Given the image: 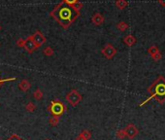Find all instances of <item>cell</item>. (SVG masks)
<instances>
[{"instance_id": "6da1fadb", "label": "cell", "mask_w": 165, "mask_h": 140, "mask_svg": "<svg viewBox=\"0 0 165 140\" xmlns=\"http://www.w3.org/2000/svg\"><path fill=\"white\" fill-rule=\"evenodd\" d=\"M66 109L67 108L64 103L59 101L58 99L53 100L51 102V104L48 106V111H50L53 116H58V117H60L63 113L66 112Z\"/></svg>"}, {"instance_id": "7a4b0ae2", "label": "cell", "mask_w": 165, "mask_h": 140, "mask_svg": "<svg viewBox=\"0 0 165 140\" xmlns=\"http://www.w3.org/2000/svg\"><path fill=\"white\" fill-rule=\"evenodd\" d=\"M66 100L68 101V103L71 105V106H73V107H75V106H77L79 103H80L82 100H83V96H82V94L78 92L77 90H75V89H73V90H71L70 92L66 94Z\"/></svg>"}, {"instance_id": "3957f363", "label": "cell", "mask_w": 165, "mask_h": 140, "mask_svg": "<svg viewBox=\"0 0 165 140\" xmlns=\"http://www.w3.org/2000/svg\"><path fill=\"white\" fill-rule=\"evenodd\" d=\"M101 53L106 58L112 59L116 56V54H117V50H116V48L112 44H106L101 50Z\"/></svg>"}, {"instance_id": "277c9868", "label": "cell", "mask_w": 165, "mask_h": 140, "mask_svg": "<svg viewBox=\"0 0 165 140\" xmlns=\"http://www.w3.org/2000/svg\"><path fill=\"white\" fill-rule=\"evenodd\" d=\"M124 130L125 131L126 137L129 138V139L135 138L138 135V133H139V130H138V129L136 127V126L133 125V124H128Z\"/></svg>"}, {"instance_id": "5b68a950", "label": "cell", "mask_w": 165, "mask_h": 140, "mask_svg": "<svg viewBox=\"0 0 165 140\" xmlns=\"http://www.w3.org/2000/svg\"><path fill=\"white\" fill-rule=\"evenodd\" d=\"M23 48L27 51V53L31 54L34 51H36L38 49V47L36 46L34 40L32 39V36H29L26 39H24V46Z\"/></svg>"}, {"instance_id": "8992f818", "label": "cell", "mask_w": 165, "mask_h": 140, "mask_svg": "<svg viewBox=\"0 0 165 140\" xmlns=\"http://www.w3.org/2000/svg\"><path fill=\"white\" fill-rule=\"evenodd\" d=\"M32 39L34 40L36 46H37L38 48L41 47V46L46 42V37H45V36L43 35L40 31H36V32L32 35Z\"/></svg>"}, {"instance_id": "52a82bcc", "label": "cell", "mask_w": 165, "mask_h": 140, "mask_svg": "<svg viewBox=\"0 0 165 140\" xmlns=\"http://www.w3.org/2000/svg\"><path fill=\"white\" fill-rule=\"evenodd\" d=\"M71 16H72V11L69 8H67V7L62 8L59 12V17H60V19H61L62 21L71 22Z\"/></svg>"}, {"instance_id": "ba28073f", "label": "cell", "mask_w": 165, "mask_h": 140, "mask_svg": "<svg viewBox=\"0 0 165 140\" xmlns=\"http://www.w3.org/2000/svg\"><path fill=\"white\" fill-rule=\"evenodd\" d=\"M30 87H31V84L29 83L28 80H26V79H22V80L19 83V89L22 90V92H27V90L30 89Z\"/></svg>"}, {"instance_id": "9c48e42d", "label": "cell", "mask_w": 165, "mask_h": 140, "mask_svg": "<svg viewBox=\"0 0 165 140\" xmlns=\"http://www.w3.org/2000/svg\"><path fill=\"white\" fill-rule=\"evenodd\" d=\"M91 22H92V23H94L95 26H100V24L104 22V17L100 13H96L91 18Z\"/></svg>"}, {"instance_id": "30bf717a", "label": "cell", "mask_w": 165, "mask_h": 140, "mask_svg": "<svg viewBox=\"0 0 165 140\" xmlns=\"http://www.w3.org/2000/svg\"><path fill=\"white\" fill-rule=\"evenodd\" d=\"M124 44L127 45L128 47H131L136 43V38L134 37L133 35H127L124 38Z\"/></svg>"}, {"instance_id": "8fae6325", "label": "cell", "mask_w": 165, "mask_h": 140, "mask_svg": "<svg viewBox=\"0 0 165 140\" xmlns=\"http://www.w3.org/2000/svg\"><path fill=\"white\" fill-rule=\"evenodd\" d=\"M49 123L52 126H57L59 124V117L58 116H53L49 120Z\"/></svg>"}, {"instance_id": "7c38bea8", "label": "cell", "mask_w": 165, "mask_h": 140, "mask_svg": "<svg viewBox=\"0 0 165 140\" xmlns=\"http://www.w3.org/2000/svg\"><path fill=\"white\" fill-rule=\"evenodd\" d=\"M33 96H34V98L36 100H41L43 98V96H44V94H43V92H42L40 89H37L33 93Z\"/></svg>"}, {"instance_id": "4fadbf2b", "label": "cell", "mask_w": 165, "mask_h": 140, "mask_svg": "<svg viewBox=\"0 0 165 140\" xmlns=\"http://www.w3.org/2000/svg\"><path fill=\"white\" fill-rule=\"evenodd\" d=\"M116 6H117L119 9L123 10L127 6V1H126V0H117V2H116Z\"/></svg>"}, {"instance_id": "5bb4252c", "label": "cell", "mask_w": 165, "mask_h": 140, "mask_svg": "<svg viewBox=\"0 0 165 140\" xmlns=\"http://www.w3.org/2000/svg\"><path fill=\"white\" fill-rule=\"evenodd\" d=\"M26 111H28V112H30V113H32V112L35 111L36 105L34 104L32 101H30V102H28L27 104L26 105Z\"/></svg>"}, {"instance_id": "9a60e30c", "label": "cell", "mask_w": 165, "mask_h": 140, "mask_svg": "<svg viewBox=\"0 0 165 140\" xmlns=\"http://www.w3.org/2000/svg\"><path fill=\"white\" fill-rule=\"evenodd\" d=\"M118 29L120 30V31H125V30L128 28V24L124 22H120L118 23V26H117Z\"/></svg>"}, {"instance_id": "2e32d148", "label": "cell", "mask_w": 165, "mask_h": 140, "mask_svg": "<svg viewBox=\"0 0 165 140\" xmlns=\"http://www.w3.org/2000/svg\"><path fill=\"white\" fill-rule=\"evenodd\" d=\"M43 54H44L46 57H52L53 54V50L51 47H46L44 49V51H43Z\"/></svg>"}, {"instance_id": "e0dca14e", "label": "cell", "mask_w": 165, "mask_h": 140, "mask_svg": "<svg viewBox=\"0 0 165 140\" xmlns=\"http://www.w3.org/2000/svg\"><path fill=\"white\" fill-rule=\"evenodd\" d=\"M81 134L84 136V138L85 140H89L91 138V136H92V134H91V132L88 130H84L82 132H81Z\"/></svg>"}, {"instance_id": "ac0fdd59", "label": "cell", "mask_w": 165, "mask_h": 140, "mask_svg": "<svg viewBox=\"0 0 165 140\" xmlns=\"http://www.w3.org/2000/svg\"><path fill=\"white\" fill-rule=\"evenodd\" d=\"M117 137H118L119 139H124V138L126 137L125 131H124V129H123V130H119L117 131Z\"/></svg>"}, {"instance_id": "d6986e66", "label": "cell", "mask_w": 165, "mask_h": 140, "mask_svg": "<svg viewBox=\"0 0 165 140\" xmlns=\"http://www.w3.org/2000/svg\"><path fill=\"white\" fill-rule=\"evenodd\" d=\"M148 52H149V54H151V56H154L155 54H156L157 52H159V51H158V48L156 46H151L149 48Z\"/></svg>"}, {"instance_id": "ffe728a7", "label": "cell", "mask_w": 165, "mask_h": 140, "mask_svg": "<svg viewBox=\"0 0 165 140\" xmlns=\"http://www.w3.org/2000/svg\"><path fill=\"white\" fill-rule=\"evenodd\" d=\"M83 7V3H81V2H76V3H74V4H73L72 5V8L73 9H75L76 11H79V10H80L81 8Z\"/></svg>"}, {"instance_id": "44dd1931", "label": "cell", "mask_w": 165, "mask_h": 140, "mask_svg": "<svg viewBox=\"0 0 165 140\" xmlns=\"http://www.w3.org/2000/svg\"><path fill=\"white\" fill-rule=\"evenodd\" d=\"M151 58H152V59H154V60H155V62H158V60H160V59H161L162 56H161L160 52H157L156 54H154V56H151Z\"/></svg>"}, {"instance_id": "7402d4cb", "label": "cell", "mask_w": 165, "mask_h": 140, "mask_svg": "<svg viewBox=\"0 0 165 140\" xmlns=\"http://www.w3.org/2000/svg\"><path fill=\"white\" fill-rule=\"evenodd\" d=\"M16 78L15 77H12V78H8V79H0V87L2 86V84L5 82H10V81H15Z\"/></svg>"}, {"instance_id": "603a6c76", "label": "cell", "mask_w": 165, "mask_h": 140, "mask_svg": "<svg viewBox=\"0 0 165 140\" xmlns=\"http://www.w3.org/2000/svg\"><path fill=\"white\" fill-rule=\"evenodd\" d=\"M7 140H23L22 137H20L19 135H17V134H12Z\"/></svg>"}, {"instance_id": "cb8c5ba5", "label": "cell", "mask_w": 165, "mask_h": 140, "mask_svg": "<svg viewBox=\"0 0 165 140\" xmlns=\"http://www.w3.org/2000/svg\"><path fill=\"white\" fill-rule=\"evenodd\" d=\"M17 45L19 46V47H21V48H23V46H24V39H19L17 41Z\"/></svg>"}, {"instance_id": "d4e9b609", "label": "cell", "mask_w": 165, "mask_h": 140, "mask_svg": "<svg viewBox=\"0 0 165 140\" xmlns=\"http://www.w3.org/2000/svg\"><path fill=\"white\" fill-rule=\"evenodd\" d=\"M78 1V0H65V2H67L68 4H70V5H73L74 3H76Z\"/></svg>"}, {"instance_id": "484cf974", "label": "cell", "mask_w": 165, "mask_h": 140, "mask_svg": "<svg viewBox=\"0 0 165 140\" xmlns=\"http://www.w3.org/2000/svg\"><path fill=\"white\" fill-rule=\"evenodd\" d=\"M75 140H85V139L84 138V136H83V135L81 134V133H80V134H79V135L76 137V139H75Z\"/></svg>"}, {"instance_id": "4316f807", "label": "cell", "mask_w": 165, "mask_h": 140, "mask_svg": "<svg viewBox=\"0 0 165 140\" xmlns=\"http://www.w3.org/2000/svg\"><path fill=\"white\" fill-rule=\"evenodd\" d=\"M158 2H159V4H160V5L165 6V0H158Z\"/></svg>"}, {"instance_id": "83f0119b", "label": "cell", "mask_w": 165, "mask_h": 140, "mask_svg": "<svg viewBox=\"0 0 165 140\" xmlns=\"http://www.w3.org/2000/svg\"><path fill=\"white\" fill-rule=\"evenodd\" d=\"M0 30H1V26H0Z\"/></svg>"}, {"instance_id": "f1b7e54d", "label": "cell", "mask_w": 165, "mask_h": 140, "mask_svg": "<svg viewBox=\"0 0 165 140\" xmlns=\"http://www.w3.org/2000/svg\"><path fill=\"white\" fill-rule=\"evenodd\" d=\"M45 140H51V139H45Z\"/></svg>"}]
</instances>
